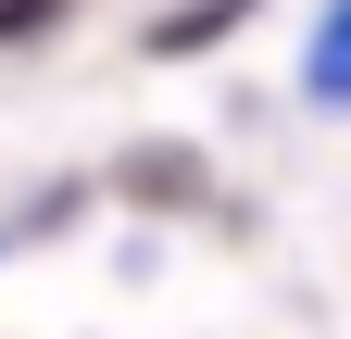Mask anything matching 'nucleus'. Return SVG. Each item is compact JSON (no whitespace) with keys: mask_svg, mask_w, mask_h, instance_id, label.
<instances>
[{"mask_svg":"<svg viewBox=\"0 0 351 339\" xmlns=\"http://www.w3.org/2000/svg\"><path fill=\"white\" fill-rule=\"evenodd\" d=\"M251 25V0H176V13L151 25V63H201L213 38H239Z\"/></svg>","mask_w":351,"mask_h":339,"instance_id":"f257e3e1","label":"nucleus"},{"mask_svg":"<svg viewBox=\"0 0 351 339\" xmlns=\"http://www.w3.org/2000/svg\"><path fill=\"white\" fill-rule=\"evenodd\" d=\"M113 189H125V201H176V214H189V201H213V176H201L176 139H151L138 163H113Z\"/></svg>","mask_w":351,"mask_h":339,"instance_id":"f03ea898","label":"nucleus"},{"mask_svg":"<svg viewBox=\"0 0 351 339\" xmlns=\"http://www.w3.org/2000/svg\"><path fill=\"white\" fill-rule=\"evenodd\" d=\"M301 101L314 113H351V0L314 25V63H301Z\"/></svg>","mask_w":351,"mask_h":339,"instance_id":"7ed1b4c3","label":"nucleus"},{"mask_svg":"<svg viewBox=\"0 0 351 339\" xmlns=\"http://www.w3.org/2000/svg\"><path fill=\"white\" fill-rule=\"evenodd\" d=\"M63 13H75V0H0V51H38Z\"/></svg>","mask_w":351,"mask_h":339,"instance_id":"20e7f679","label":"nucleus"}]
</instances>
